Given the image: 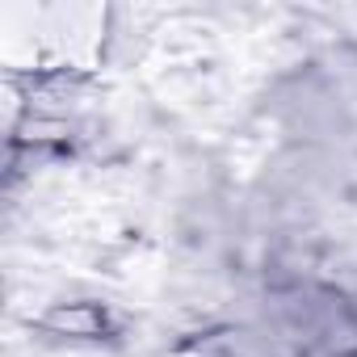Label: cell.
<instances>
[{
	"label": "cell",
	"mask_w": 357,
	"mask_h": 357,
	"mask_svg": "<svg viewBox=\"0 0 357 357\" xmlns=\"http://www.w3.org/2000/svg\"><path fill=\"white\" fill-rule=\"evenodd\" d=\"M43 328L63 332V336L97 340V336L109 328V311H105V307H97V303H68V307H55L51 315H43Z\"/></svg>",
	"instance_id": "obj_1"
}]
</instances>
